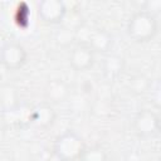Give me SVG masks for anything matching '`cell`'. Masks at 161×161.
I'll return each instance as SVG.
<instances>
[{
    "instance_id": "obj_4",
    "label": "cell",
    "mask_w": 161,
    "mask_h": 161,
    "mask_svg": "<svg viewBox=\"0 0 161 161\" xmlns=\"http://www.w3.org/2000/svg\"><path fill=\"white\" fill-rule=\"evenodd\" d=\"M26 62V52L18 42H8L0 49V63L8 70H18Z\"/></svg>"
},
{
    "instance_id": "obj_3",
    "label": "cell",
    "mask_w": 161,
    "mask_h": 161,
    "mask_svg": "<svg viewBox=\"0 0 161 161\" xmlns=\"http://www.w3.org/2000/svg\"><path fill=\"white\" fill-rule=\"evenodd\" d=\"M132 127L140 138L153 137L160 131V117L151 109H142L135 116Z\"/></svg>"
},
{
    "instance_id": "obj_2",
    "label": "cell",
    "mask_w": 161,
    "mask_h": 161,
    "mask_svg": "<svg viewBox=\"0 0 161 161\" xmlns=\"http://www.w3.org/2000/svg\"><path fill=\"white\" fill-rule=\"evenodd\" d=\"M86 145L75 131H65L59 135L53 145V153L59 161H79Z\"/></svg>"
},
{
    "instance_id": "obj_5",
    "label": "cell",
    "mask_w": 161,
    "mask_h": 161,
    "mask_svg": "<svg viewBox=\"0 0 161 161\" xmlns=\"http://www.w3.org/2000/svg\"><path fill=\"white\" fill-rule=\"evenodd\" d=\"M94 54L96 53L86 43H82V44L75 45L70 50L68 60H69L70 67L74 70L84 72V70H88L89 68H92V65L94 63Z\"/></svg>"
},
{
    "instance_id": "obj_1",
    "label": "cell",
    "mask_w": 161,
    "mask_h": 161,
    "mask_svg": "<svg viewBox=\"0 0 161 161\" xmlns=\"http://www.w3.org/2000/svg\"><path fill=\"white\" fill-rule=\"evenodd\" d=\"M158 30L156 16L148 10L136 11L128 20L127 34L136 43H147L152 40Z\"/></svg>"
},
{
    "instance_id": "obj_6",
    "label": "cell",
    "mask_w": 161,
    "mask_h": 161,
    "mask_svg": "<svg viewBox=\"0 0 161 161\" xmlns=\"http://www.w3.org/2000/svg\"><path fill=\"white\" fill-rule=\"evenodd\" d=\"M65 5L59 0H44L38 5V14L48 24H58L65 16Z\"/></svg>"
},
{
    "instance_id": "obj_10",
    "label": "cell",
    "mask_w": 161,
    "mask_h": 161,
    "mask_svg": "<svg viewBox=\"0 0 161 161\" xmlns=\"http://www.w3.org/2000/svg\"><path fill=\"white\" fill-rule=\"evenodd\" d=\"M79 161H108V155L101 146H92L84 148Z\"/></svg>"
},
{
    "instance_id": "obj_11",
    "label": "cell",
    "mask_w": 161,
    "mask_h": 161,
    "mask_svg": "<svg viewBox=\"0 0 161 161\" xmlns=\"http://www.w3.org/2000/svg\"><path fill=\"white\" fill-rule=\"evenodd\" d=\"M122 59L118 57H109L106 59L104 63V73L109 77L117 75L122 70Z\"/></svg>"
},
{
    "instance_id": "obj_12",
    "label": "cell",
    "mask_w": 161,
    "mask_h": 161,
    "mask_svg": "<svg viewBox=\"0 0 161 161\" xmlns=\"http://www.w3.org/2000/svg\"><path fill=\"white\" fill-rule=\"evenodd\" d=\"M146 80L147 79L145 77H142V75L135 77L132 79V88H133V91H136V92H143V89L147 86V82Z\"/></svg>"
},
{
    "instance_id": "obj_9",
    "label": "cell",
    "mask_w": 161,
    "mask_h": 161,
    "mask_svg": "<svg viewBox=\"0 0 161 161\" xmlns=\"http://www.w3.org/2000/svg\"><path fill=\"white\" fill-rule=\"evenodd\" d=\"M30 119L34 125L39 126V127H47L49 125H52L53 119H54V112L49 106H38L36 108L33 109Z\"/></svg>"
},
{
    "instance_id": "obj_7",
    "label": "cell",
    "mask_w": 161,
    "mask_h": 161,
    "mask_svg": "<svg viewBox=\"0 0 161 161\" xmlns=\"http://www.w3.org/2000/svg\"><path fill=\"white\" fill-rule=\"evenodd\" d=\"M86 44L94 53H97V52L106 53L109 50V48L112 45V36L107 31H104L102 29H97L89 34V40Z\"/></svg>"
},
{
    "instance_id": "obj_8",
    "label": "cell",
    "mask_w": 161,
    "mask_h": 161,
    "mask_svg": "<svg viewBox=\"0 0 161 161\" xmlns=\"http://www.w3.org/2000/svg\"><path fill=\"white\" fill-rule=\"evenodd\" d=\"M69 93L68 86L62 79H52L45 87V97L54 103L63 102Z\"/></svg>"
}]
</instances>
